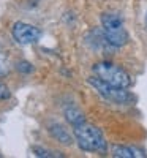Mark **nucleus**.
<instances>
[{
  "label": "nucleus",
  "instance_id": "obj_1",
  "mask_svg": "<svg viewBox=\"0 0 147 158\" xmlns=\"http://www.w3.org/2000/svg\"><path fill=\"white\" fill-rule=\"evenodd\" d=\"M73 136L78 142V146L84 152H98L104 153L108 150V144L104 141L101 130L90 123H79L73 128Z\"/></svg>",
  "mask_w": 147,
  "mask_h": 158
},
{
  "label": "nucleus",
  "instance_id": "obj_2",
  "mask_svg": "<svg viewBox=\"0 0 147 158\" xmlns=\"http://www.w3.org/2000/svg\"><path fill=\"white\" fill-rule=\"evenodd\" d=\"M103 33L112 48H122L128 43V32L125 29L124 19L117 13H104L101 16Z\"/></svg>",
  "mask_w": 147,
  "mask_h": 158
},
{
  "label": "nucleus",
  "instance_id": "obj_3",
  "mask_svg": "<svg viewBox=\"0 0 147 158\" xmlns=\"http://www.w3.org/2000/svg\"><path fill=\"white\" fill-rule=\"evenodd\" d=\"M93 73L97 74V77H100L101 81L108 82L111 85L116 87H124L128 89L131 85V79L130 74L124 70L117 67L112 62H98L93 65Z\"/></svg>",
  "mask_w": 147,
  "mask_h": 158
},
{
  "label": "nucleus",
  "instance_id": "obj_4",
  "mask_svg": "<svg viewBox=\"0 0 147 158\" xmlns=\"http://www.w3.org/2000/svg\"><path fill=\"white\" fill-rule=\"evenodd\" d=\"M89 84L95 89L98 94L111 103H117V104H124V103H130L131 101V95L130 92L124 87H116V85H111L108 82L101 81L100 77L93 76V77H89Z\"/></svg>",
  "mask_w": 147,
  "mask_h": 158
},
{
  "label": "nucleus",
  "instance_id": "obj_5",
  "mask_svg": "<svg viewBox=\"0 0 147 158\" xmlns=\"http://www.w3.org/2000/svg\"><path fill=\"white\" fill-rule=\"evenodd\" d=\"M11 33L19 44H33L41 38V30L27 22H16L11 29Z\"/></svg>",
  "mask_w": 147,
  "mask_h": 158
},
{
  "label": "nucleus",
  "instance_id": "obj_6",
  "mask_svg": "<svg viewBox=\"0 0 147 158\" xmlns=\"http://www.w3.org/2000/svg\"><path fill=\"white\" fill-rule=\"evenodd\" d=\"M112 156L116 158H135V156H145L141 150L125 147V146H114L112 147Z\"/></svg>",
  "mask_w": 147,
  "mask_h": 158
},
{
  "label": "nucleus",
  "instance_id": "obj_7",
  "mask_svg": "<svg viewBox=\"0 0 147 158\" xmlns=\"http://www.w3.org/2000/svg\"><path fill=\"white\" fill-rule=\"evenodd\" d=\"M65 117H66V120H68L73 127H76V125H79V123L86 122L82 111L78 109L76 106H68V108H66V109H65Z\"/></svg>",
  "mask_w": 147,
  "mask_h": 158
},
{
  "label": "nucleus",
  "instance_id": "obj_8",
  "mask_svg": "<svg viewBox=\"0 0 147 158\" xmlns=\"http://www.w3.org/2000/svg\"><path fill=\"white\" fill-rule=\"evenodd\" d=\"M49 131H51V135L54 136L57 141H60V142H63V144H71V142H73V141H71V135L66 131V128H63V127L59 125V123L51 125Z\"/></svg>",
  "mask_w": 147,
  "mask_h": 158
},
{
  "label": "nucleus",
  "instance_id": "obj_9",
  "mask_svg": "<svg viewBox=\"0 0 147 158\" xmlns=\"http://www.w3.org/2000/svg\"><path fill=\"white\" fill-rule=\"evenodd\" d=\"M11 97V92L10 89L3 84V82H0V101H3V100H8Z\"/></svg>",
  "mask_w": 147,
  "mask_h": 158
},
{
  "label": "nucleus",
  "instance_id": "obj_10",
  "mask_svg": "<svg viewBox=\"0 0 147 158\" xmlns=\"http://www.w3.org/2000/svg\"><path fill=\"white\" fill-rule=\"evenodd\" d=\"M6 73H8V62L2 54H0V76H3Z\"/></svg>",
  "mask_w": 147,
  "mask_h": 158
},
{
  "label": "nucleus",
  "instance_id": "obj_11",
  "mask_svg": "<svg viewBox=\"0 0 147 158\" xmlns=\"http://www.w3.org/2000/svg\"><path fill=\"white\" fill-rule=\"evenodd\" d=\"M33 152H35V155H36V156H57V153H52V152H49V150L38 149V147H35V149H33Z\"/></svg>",
  "mask_w": 147,
  "mask_h": 158
},
{
  "label": "nucleus",
  "instance_id": "obj_12",
  "mask_svg": "<svg viewBox=\"0 0 147 158\" xmlns=\"http://www.w3.org/2000/svg\"><path fill=\"white\" fill-rule=\"evenodd\" d=\"M18 70L19 71H25V73H30L32 71V65L29 62H19L18 63Z\"/></svg>",
  "mask_w": 147,
  "mask_h": 158
},
{
  "label": "nucleus",
  "instance_id": "obj_13",
  "mask_svg": "<svg viewBox=\"0 0 147 158\" xmlns=\"http://www.w3.org/2000/svg\"><path fill=\"white\" fill-rule=\"evenodd\" d=\"M145 24H147V15H145Z\"/></svg>",
  "mask_w": 147,
  "mask_h": 158
}]
</instances>
